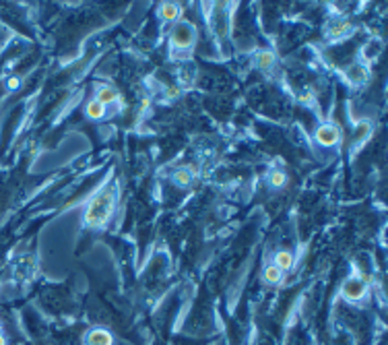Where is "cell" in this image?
Listing matches in <instances>:
<instances>
[{
	"instance_id": "cell-1",
	"label": "cell",
	"mask_w": 388,
	"mask_h": 345,
	"mask_svg": "<svg viewBox=\"0 0 388 345\" xmlns=\"http://www.w3.org/2000/svg\"><path fill=\"white\" fill-rule=\"evenodd\" d=\"M110 211H112V197H110V192H103V195H99L91 203V207L87 211V223L101 225L107 219Z\"/></svg>"
},
{
	"instance_id": "cell-2",
	"label": "cell",
	"mask_w": 388,
	"mask_h": 345,
	"mask_svg": "<svg viewBox=\"0 0 388 345\" xmlns=\"http://www.w3.org/2000/svg\"><path fill=\"white\" fill-rule=\"evenodd\" d=\"M194 35H196L194 27L186 23V21H180V23H176L174 31H171V44L176 48H190L194 44Z\"/></svg>"
},
{
	"instance_id": "cell-3",
	"label": "cell",
	"mask_w": 388,
	"mask_h": 345,
	"mask_svg": "<svg viewBox=\"0 0 388 345\" xmlns=\"http://www.w3.org/2000/svg\"><path fill=\"white\" fill-rule=\"evenodd\" d=\"M339 137H341L339 128L332 126V124H322V126H318V131H316V141H318L320 145H324V147L337 145Z\"/></svg>"
},
{
	"instance_id": "cell-4",
	"label": "cell",
	"mask_w": 388,
	"mask_h": 345,
	"mask_svg": "<svg viewBox=\"0 0 388 345\" xmlns=\"http://www.w3.org/2000/svg\"><path fill=\"white\" fill-rule=\"evenodd\" d=\"M365 289H368V285H365L363 279L353 277V279H349V281H345V285H343V296L347 298V300H359V298H363Z\"/></svg>"
},
{
	"instance_id": "cell-5",
	"label": "cell",
	"mask_w": 388,
	"mask_h": 345,
	"mask_svg": "<svg viewBox=\"0 0 388 345\" xmlns=\"http://www.w3.org/2000/svg\"><path fill=\"white\" fill-rule=\"evenodd\" d=\"M89 345H112V335L105 329H95L87 335Z\"/></svg>"
},
{
	"instance_id": "cell-6",
	"label": "cell",
	"mask_w": 388,
	"mask_h": 345,
	"mask_svg": "<svg viewBox=\"0 0 388 345\" xmlns=\"http://www.w3.org/2000/svg\"><path fill=\"white\" fill-rule=\"evenodd\" d=\"M159 15H161V19H163V21H176L178 15H180V8L174 2H165V4H161Z\"/></svg>"
},
{
	"instance_id": "cell-7",
	"label": "cell",
	"mask_w": 388,
	"mask_h": 345,
	"mask_svg": "<svg viewBox=\"0 0 388 345\" xmlns=\"http://www.w3.org/2000/svg\"><path fill=\"white\" fill-rule=\"evenodd\" d=\"M275 265L281 269V271H285V269H291V265H293V256H291V252H287V250H281V252L275 256Z\"/></svg>"
},
{
	"instance_id": "cell-8",
	"label": "cell",
	"mask_w": 388,
	"mask_h": 345,
	"mask_svg": "<svg viewBox=\"0 0 388 345\" xmlns=\"http://www.w3.org/2000/svg\"><path fill=\"white\" fill-rule=\"evenodd\" d=\"M281 275H283V271L277 265H268L264 269V279L268 283H279V281H281Z\"/></svg>"
},
{
	"instance_id": "cell-9",
	"label": "cell",
	"mask_w": 388,
	"mask_h": 345,
	"mask_svg": "<svg viewBox=\"0 0 388 345\" xmlns=\"http://www.w3.org/2000/svg\"><path fill=\"white\" fill-rule=\"evenodd\" d=\"M116 91L112 89V87H101L99 89V93H97V102H99L101 105H105V104H112V102H116Z\"/></svg>"
},
{
	"instance_id": "cell-10",
	"label": "cell",
	"mask_w": 388,
	"mask_h": 345,
	"mask_svg": "<svg viewBox=\"0 0 388 345\" xmlns=\"http://www.w3.org/2000/svg\"><path fill=\"white\" fill-rule=\"evenodd\" d=\"M103 114H105V105H101L97 100L87 105V116L93 118V120H99V118H103Z\"/></svg>"
},
{
	"instance_id": "cell-11",
	"label": "cell",
	"mask_w": 388,
	"mask_h": 345,
	"mask_svg": "<svg viewBox=\"0 0 388 345\" xmlns=\"http://www.w3.org/2000/svg\"><path fill=\"white\" fill-rule=\"evenodd\" d=\"M256 62H258V67L260 69H271L273 67V62H275V54H271V52H260L256 56Z\"/></svg>"
},
{
	"instance_id": "cell-12",
	"label": "cell",
	"mask_w": 388,
	"mask_h": 345,
	"mask_svg": "<svg viewBox=\"0 0 388 345\" xmlns=\"http://www.w3.org/2000/svg\"><path fill=\"white\" fill-rule=\"evenodd\" d=\"M176 182L180 186H188L190 182H192V170H188V168H182V170H178L176 172Z\"/></svg>"
},
{
	"instance_id": "cell-13",
	"label": "cell",
	"mask_w": 388,
	"mask_h": 345,
	"mask_svg": "<svg viewBox=\"0 0 388 345\" xmlns=\"http://www.w3.org/2000/svg\"><path fill=\"white\" fill-rule=\"evenodd\" d=\"M271 182H273V186H283L285 182H287V176L283 174L281 170H275L273 174H271Z\"/></svg>"
},
{
	"instance_id": "cell-14",
	"label": "cell",
	"mask_w": 388,
	"mask_h": 345,
	"mask_svg": "<svg viewBox=\"0 0 388 345\" xmlns=\"http://www.w3.org/2000/svg\"><path fill=\"white\" fill-rule=\"evenodd\" d=\"M351 77H353V81H363L365 77H368V72H365L361 67H357V69H351Z\"/></svg>"
},
{
	"instance_id": "cell-15",
	"label": "cell",
	"mask_w": 388,
	"mask_h": 345,
	"mask_svg": "<svg viewBox=\"0 0 388 345\" xmlns=\"http://www.w3.org/2000/svg\"><path fill=\"white\" fill-rule=\"evenodd\" d=\"M347 29H349V23H347V21H341V23H339L335 29H330V34H332V35H343Z\"/></svg>"
},
{
	"instance_id": "cell-16",
	"label": "cell",
	"mask_w": 388,
	"mask_h": 345,
	"mask_svg": "<svg viewBox=\"0 0 388 345\" xmlns=\"http://www.w3.org/2000/svg\"><path fill=\"white\" fill-rule=\"evenodd\" d=\"M17 85H19V79H8V87L10 89H17Z\"/></svg>"
},
{
	"instance_id": "cell-17",
	"label": "cell",
	"mask_w": 388,
	"mask_h": 345,
	"mask_svg": "<svg viewBox=\"0 0 388 345\" xmlns=\"http://www.w3.org/2000/svg\"><path fill=\"white\" fill-rule=\"evenodd\" d=\"M0 345H4V337L2 335H0Z\"/></svg>"
}]
</instances>
